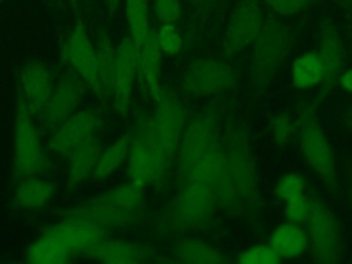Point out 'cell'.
Here are the masks:
<instances>
[{"instance_id":"obj_1","label":"cell","mask_w":352,"mask_h":264,"mask_svg":"<svg viewBox=\"0 0 352 264\" xmlns=\"http://www.w3.org/2000/svg\"><path fill=\"white\" fill-rule=\"evenodd\" d=\"M319 100L304 102L296 116L298 151L318 182L334 198L342 197V182L330 140L318 118Z\"/></svg>"},{"instance_id":"obj_2","label":"cell","mask_w":352,"mask_h":264,"mask_svg":"<svg viewBox=\"0 0 352 264\" xmlns=\"http://www.w3.org/2000/svg\"><path fill=\"white\" fill-rule=\"evenodd\" d=\"M132 139L126 160L128 180L146 188L153 186L161 191L168 184L173 164L162 153L153 122V114L138 110L132 128Z\"/></svg>"},{"instance_id":"obj_3","label":"cell","mask_w":352,"mask_h":264,"mask_svg":"<svg viewBox=\"0 0 352 264\" xmlns=\"http://www.w3.org/2000/svg\"><path fill=\"white\" fill-rule=\"evenodd\" d=\"M217 205L209 186L187 182L158 212L155 230L160 234H180L205 230L210 226Z\"/></svg>"},{"instance_id":"obj_4","label":"cell","mask_w":352,"mask_h":264,"mask_svg":"<svg viewBox=\"0 0 352 264\" xmlns=\"http://www.w3.org/2000/svg\"><path fill=\"white\" fill-rule=\"evenodd\" d=\"M294 44L290 26L274 16L264 19L261 30L250 47L249 77L256 96H261L272 84Z\"/></svg>"},{"instance_id":"obj_5","label":"cell","mask_w":352,"mask_h":264,"mask_svg":"<svg viewBox=\"0 0 352 264\" xmlns=\"http://www.w3.org/2000/svg\"><path fill=\"white\" fill-rule=\"evenodd\" d=\"M221 143L227 169L238 188L245 209L258 212L263 208L258 168L246 129L236 121L231 122Z\"/></svg>"},{"instance_id":"obj_6","label":"cell","mask_w":352,"mask_h":264,"mask_svg":"<svg viewBox=\"0 0 352 264\" xmlns=\"http://www.w3.org/2000/svg\"><path fill=\"white\" fill-rule=\"evenodd\" d=\"M51 158L45 151L34 117L16 96L12 133V182L29 176H43L51 169Z\"/></svg>"},{"instance_id":"obj_7","label":"cell","mask_w":352,"mask_h":264,"mask_svg":"<svg viewBox=\"0 0 352 264\" xmlns=\"http://www.w3.org/2000/svg\"><path fill=\"white\" fill-rule=\"evenodd\" d=\"M308 252L315 263L336 264L345 256L346 242L342 224L326 201L311 197V213L304 223Z\"/></svg>"},{"instance_id":"obj_8","label":"cell","mask_w":352,"mask_h":264,"mask_svg":"<svg viewBox=\"0 0 352 264\" xmlns=\"http://www.w3.org/2000/svg\"><path fill=\"white\" fill-rule=\"evenodd\" d=\"M220 113L214 106H206L188 117L182 132L175 157V176L177 186L187 182L195 161L219 138Z\"/></svg>"},{"instance_id":"obj_9","label":"cell","mask_w":352,"mask_h":264,"mask_svg":"<svg viewBox=\"0 0 352 264\" xmlns=\"http://www.w3.org/2000/svg\"><path fill=\"white\" fill-rule=\"evenodd\" d=\"M238 82L234 67L220 58L205 56L192 60L182 74L180 88L192 98H209L231 91Z\"/></svg>"},{"instance_id":"obj_10","label":"cell","mask_w":352,"mask_h":264,"mask_svg":"<svg viewBox=\"0 0 352 264\" xmlns=\"http://www.w3.org/2000/svg\"><path fill=\"white\" fill-rule=\"evenodd\" d=\"M153 122L158 144L165 157L175 166L179 140L188 120L187 107L172 89L164 85H161L160 91L153 98Z\"/></svg>"},{"instance_id":"obj_11","label":"cell","mask_w":352,"mask_h":264,"mask_svg":"<svg viewBox=\"0 0 352 264\" xmlns=\"http://www.w3.org/2000/svg\"><path fill=\"white\" fill-rule=\"evenodd\" d=\"M146 210H128L110 202L103 194H96L78 204L65 208L60 212L62 219H78L94 226L110 230H125L146 220Z\"/></svg>"},{"instance_id":"obj_12","label":"cell","mask_w":352,"mask_h":264,"mask_svg":"<svg viewBox=\"0 0 352 264\" xmlns=\"http://www.w3.org/2000/svg\"><path fill=\"white\" fill-rule=\"evenodd\" d=\"M261 0H239L232 10L221 43L226 58H235L252 47L264 23Z\"/></svg>"},{"instance_id":"obj_13","label":"cell","mask_w":352,"mask_h":264,"mask_svg":"<svg viewBox=\"0 0 352 264\" xmlns=\"http://www.w3.org/2000/svg\"><path fill=\"white\" fill-rule=\"evenodd\" d=\"M103 124L104 117L99 110L94 107L76 110L51 132L48 147L58 157L67 158L82 142L96 135Z\"/></svg>"},{"instance_id":"obj_14","label":"cell","mask_w":352,"mask_h":264,"mask_svg":"<svg viewBox=\"0 0 352 264\" xmlns=\"http://www.w3.org/2000/svg\"><path fill=\"white\" fill-rule=\"evenodd\" d=\"M85 87V82L74 72L62 74L55 81L52 91L38 114L41 128L47 132H52L60 122L70 117L78 109Z\"/></svg>"},{"instance_id":"obj_15","label":"cell","mask_w":352,"mask_h":264,"mask_svg":"<svg viewBox=\"0 0 352 264\" xmlns=\"http://www.w3.org/2000/svg\"><path fill=\"white\" fill-rule=\"evenodd\" d=\"M65 59L72 70L85 82L89 91L103 102V95L98 77V54L96 47L87 33L82 21H77L67 43L65 45Z\"/></svg>"},{"instance_id":"obj_16","label":"cell","mask_w":352,"mask_h":264,"mask_svg":"<svg viewBox=\"0 0 352 264\" xmlns=\"http://www.w3.org/2000/svg\"><path fill=\"white\" fill-rule=\"evenodd\" d=\"M318 55L324 69V78L319 89L318 100H323L337 84L345 66V44L333 19L324 16L319 22Z\"/></svg>"},{"instance_id":"obj_17","label":"cell","mask_w":352,"mask_h":264,"mask_svg":"<svg viewBox=\"0 0 352 264\" xmlns=\"http://www.w3.org/2000/svg\"><path fill=\"white\" fill-rule=\"evenodd\" d=\"M138 51L132 40L125 36L116 47V69L113 87V109L120 117H129L133 85L138 78Z\"/></svg>"},{"instance_id":"obj_18","label":"cell","mask_w":352,"mask_h":264,"mask_svg":"<svg viewBox=\"0 0 352 264\" xmlns=\"http://www.w3.org/2000/svg\"><path fill=\"white\" fill-rule=\"evenodd\" d=\"M81 256L104 264H142L157 260V249L144 242L102 238L85 249Z\"/></svg>"},{"instance_id":"obj_19","label":"cell","mask_w":352,"mask_h":264,"mask_svg":"<svg viewBox=\"0 0 352 264\" xmlns=\"http://www.w3.org/2000/svg\"><path fill=\"white\" fill-rule=\"evenodd\" d=\"M52 87V72L48 63L34 59L21 66L16 77V96L22 99L33 117H38Z\"/></svg>"},{"instance_id":"obj_20","label":"cell","mask_w":352,"mask_h":264,"mask_svg":"<svg viewBox=\"0 0 352 264\" xmlns=\"http://www.w3.org/2000/svg\"><path fill=\"white\" fill-rule=\"evenodd\" d=\"M41 234L60 243L73 256L81 254L91 245L106 236L103 228L78 219H62L48 226Z\"/></svg>"},{"instance_id":"obj_21","label":"cell","mask_w":352,"mask_h":264,"mask_svg":"<svg viewBox=\"0 0 352 264\" xmlns=\"http://www.w3.org/2000/svg\"><path fill=\"white\" fill-rule=\"evenodd\" d=\"M103 150V143L99 133L92 135L82 142L69 157L66 172V191L69 194L78 190L87 180L91 179L98 158Z\"/></svg>"},{"instance_id":"obj_22","label":"cell","mask_w":352,"mask_h":264,"mask_svg":"<svg viewBox=\"0 0 352 264\" xmlns=\"http://www.w3.org/2000/svg\"><path fill=\"white\" fill-rule=\"evenodd\" d=\"M14 184L11 205L19 210H41L48 206L56 192V184L41 176H29Z\"/></svg>"},{"instance_id":"obj_23","label":"cell","mask_w":352,"mask_h":264,"mask_svg":"<svg viewBox=\"0 0 352 264\" xmlns=\"http://www.w3.org/2000/svg\"><path fill=\"white\" fill-rule=\"evenodd\" d=\"M268 243L280 260L298 258L308 252L307 230L304 224L282 221L272 228Z\"/></svg>"},{"instance_id":"obj_24","label":"cell","mask_w":352,"mask_h":264,"mask_svg":"<svg viewBox=\"0 0 352 264\" xmlns=\"http://www.w3.org/2000/svg\"><path fill=\"white\" fill-rule=\"evenodd\" d=\"M162 51L157 43L155 30H150L138 55V80L147 95L154 98L161 88L160 76L162 66Z\"/></svg>"},{"instance_id":"obj_25","label":"cell","mask_w":352,"mask_h":264,"mask_svg":"<svg viewBox=\"0 0 352 264\" xmlns=\"http://www.w3.org/2000/svg\"><path fill=\"white\" fill-rule=\"evenodd\" d=\"M170 253L176 261L186 264H226L231 261L221 249L195 236L176 239L170 248Z\"/></svg>"},{"instance_id":"obj_26","label":"cell","mask_w":352,"mask_h":264,"mask_svg":"<svg viewBox=\"0 0 352 264\" xmlns=\"http://www.w3.org/2000/svg\"><path fill=\"white\" fill-rule=\"evenodd\" d=\"M290 84L300 91H309L322 85L324 69L316 51H305L296 56L289 69Z\"/></svg>"},{"instance_id":"obj_27","label":"cell","mask_w":352,"mask_h":264,"mask_svg":"<svg viewBox=\"0 0 352 264\" xmlns=\"http://www.w3.org/2000/svg\"><path fill=\"white\" fill-rule=\"evenodd\" d=\"M226 155L220 138H217L195 161L192 165L187 182H197L206 186H212L219 176L226 170ZM186 182V183H187Z\"/></svg>"},{"instance_id":"obj_28","label":"cell","mask_w":352,"mask_h":264,"mask_svg":"<svg viewBox=\"0 0 352 264\" xmlns=\"http://www.w3.org/2000/svg\"><path fill=\"white\" fill-rule=\"evenodd\" d=\"M132 132H126L118 136L107 148H103L98 162L94 168L91 179L95 182H103L118 172L128 160Z\"/></svg>"},{"instance_id":"obj_29","label":"cell","mask_w":352,"mask_h":264,"mask_svg":"<svg viewBox=\"0 0 352 264\" xmlns=\"http://www.w3.org/2000/svg\"><path fill=\"white\" fill-rule=\"evenodd\" d=\"M98 54V77L103 95V102L111 99L114 87V69H116V47L106 29H99L96 37Z\"/></svg>"},{"instance_id":"obj_30","label":"cell","mask_w":352,"mask_h":264,"mask_svg":"<svg viewBox=\"0 0 352 264\" xmlns=\"http://www.w3.org/2000/svg\"><path fill=\"white\" fill-rule=\"evenodd\" d=\"M124 14L128 28V37L132 40L138 54L144 40L147 38L150 28V8L147 0H124Z\"/></svg>"},{"instance_id":"obj_31","label":"cell","mask_w":352,"mask_h":264,"mask_svg":"<svg viewBox=\"0 0 352 264\" xmlns=\"http://www.w3.org/2000/svg\"><path fill=\"white\" fill-rule=\"evenodd\" d=\"M74 256L56 241L41 234L26 250V261L30 264H65Z\"/></svg>"},{"instance_id":"obj_32","label":"cell","mask_w":352,"mask_h":264,"mask_svg":"<svg viewBox=\"0 0 352 264\" xmlns=\"http://www.w3.org/2000/svg\"><path fill=\"white\" fill-rule=\"evenodd\" d=\"M213 192L217 209H221L230 216H241L245 210V206L241 201L238 188L226 168V170L219 176V179L210 186Z\"/></svg>"},{"instance_id":"obj_33","label":"cell","mask_w":352,"mask_h":264,"mask_svg":"<svg viewBox=\"0 0 352 264\" xmlns=\"http://www.w3.org/2000/svg\"><path fill=\"white\" fill-rule=\"evenodd\" d=\"M307 191V180L298 172H286L280 175L274 184V195L276 199L286 202Z\"/></svg>"},{"instance_id":"obj_34","label":"cell","mask_w":352,"mask_h":264,"mask_svg":"<svg viewBox=\"0 0 352 264\" xmlns=\"http://www.w3.org/2000/svg\"><path fill=\"white\" fill-rule=\"evenodd\" d=\"M270 132L274 144L283 148L296 138V120L287 113H278L271 118Z\"/></svg>"},{"instance_id":"obj_35","label":"cell","mask_w":352,"mask_h":264,"mask_svg":"<svg viewBox=\"0 0 352 264\" xmlns=\"http://www.w3.org/2000/svg\"><path fill=\"white\" fill-rule=\"evenodd\" d=\"M155 37L164 55L176 56L182 52L184 41L175 23H161L155 30Z\"/></svg>"},{"instance_id":"obj_36","label":"cell","mask_w":352,"mask_h":264,"mask_svg":"<svg viewBox=\"0 0 352 264\" xmlns=\"http://www.w3.org/2000/svg\"><path fill=\"white\" fill-rule=\"evenodd\" d=\"M236 261L241 264H276L280 258L270 243H256L241 250Z\"/></svg>"},{"instance_id":"obj_37","label":"cell","mask_w":352,"mask_h":264,"mask_svg":"<svg viewBox=\"0 0 352 264\" xmlns=\"http://www.w3.org/2000/svg\"><path fill=\"white\" fill-rule=\"evenodd\" d=\"M285 204V217L289 221L304 224L311 213V197L307 194H301L296 198H292Z\"/></svg>"},{"instance_id":"obj_38","label":"cell","mask_w":352,"mask_h":264,"mask_svg":"<svg viewBox=\"0 0 352 264\" xmlns=\"http://www.w3.org/2000/svg\"><path fill=\"white\" fill-rule=\"evenodd\" d=\"M153 11L161 23H176L183 16L180 0H153Z\"/></svg>"},{"instance_id":"obj_39","label":"cell","mask_w":352,"mask_h":264,"mask_svg":"<svg viewBox=\"0 0 352 264\" xmlns=\"http://www.w3.org/2000/svg\"><path fill=\"white\" fill-rule=\"evenodd\" d=\"M268 10L279 16H293L304 12L314 0H261Z\"/></svg>"},{"instance_id":"obj_40","label":"cell","mask_w":352,"mask_h":264,"mask_svg":"<svg viewBox=\"0 0 352 264\" xmlns=\"http://www.w3.org/2000/svg\"><path fill=\"white\" fill-rule=\"evenodd\" d=\"M344 183L346 191V201L352 212V155H348L344 160Z\"/></svg>"},{"instance_id":"obj_41","label":"cell","mask_w":352,"mask_h":264,"mask_svg":"<svg viewBox=\"0 0 352 264\" xmlns=\"http://www.w3.org/2000/svg\"><path fill=\"white\" fill-rule=\"evenodd\" d=\"M337 84L340 85V88L344 92L352 95V66H349L346 69L344 67V70L341 72V74L337 80Z\"/></svg>"},{"instance_id":"obj_42","label":"cell","mask_w":352,"mask_h":264,"mask_svg":"<svg viewBox=\"0 0 352 264\" xmlns=\"http://www.w3.org/2000/svg\"><path fill=\"white\" fill-rule=\"evenodd\" d=\"M341 124L345 131L352 133V104H349L348 107L344 109V111L341 114Z\"/></svg>"},{"instance_id":"obj_43","label":"cell","mask_w":352,"mask_h":264,"mask_svg":"<svg viewBox=\"0 0 352 264\" xmlns=\"http://www.w3.org/2000/svg\"><path fill=\"white\" fill-rule=\"evenodd\" d=\"M120 3H121V0H106V8H107V12H109L110 15H113V14L117 11V8H118Z\"/></svg>"},{"instance_id":"obj_44","label":"cell","mask_w":352,"mask_h":264,"mask_svg":"<svg viewBox=\"0 0 352 264\" xmlns=\"http://www.w3.org/2000/svg\"><path fill=\"white\" fill-rule=\"evenodd\" d=\"M194 8H206L212 0H186Z\"/></svg>"},{"instance_id":"obj_45","label":"cell","mask_w":352,"mask_h":264,"mask_svg":"<svg viewBox=\"0 0 352 264\" xmlns=\"http://www.w3.org/2000/svg\"><path fill=\"white\" fill-rule=\"evenodd\" d=\"M51 7L56 10H62L65 7V0H45Z\"/></svg>"},{"instance_id":"obj_46","label":"cell","mask_w":352,"mask_h":264,"mask_svg":"<svg viewBox=\"0 0 352 264\" xmlns=\"http://www.w3.org/2000/svg\"><path fill=\"white\" fill-rule=\"evenodd\" d=\"M333 1L345 10H352V0H333Z\"/></svg>"},{"instance_id":"obj_47","label":"cell","mask_w":352,"mask_h":264,"mask_svg":"<svg viewBox=\"0 0 352 264\" xmlns=\"http://www.w3.org/2000/svg\"><path fill=\"white\" fill-rule=\"evenodd\" d=\"M3 1H4V0H0V4H1V3H3Z\"/></svg>"}]
</instances>
